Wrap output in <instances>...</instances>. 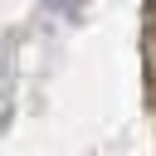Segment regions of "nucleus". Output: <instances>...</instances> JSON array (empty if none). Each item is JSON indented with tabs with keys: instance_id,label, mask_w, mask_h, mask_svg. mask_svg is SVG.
<instances>
[{
	"instance_id": "f257e3e1",
	"label": "nucleus",
	"mask_w": 156,
	"mask_h": 156,
	"mask_svg": "<svg viewBox=\"0 0 156 156\" xmlns=\"http://www.w3.org/2000/svg\"><path fill=\"white\" fill-rule=\"evenodd\" d=\"M49 5H73V0H49Z\"/></svg>"
}]
</instances>
